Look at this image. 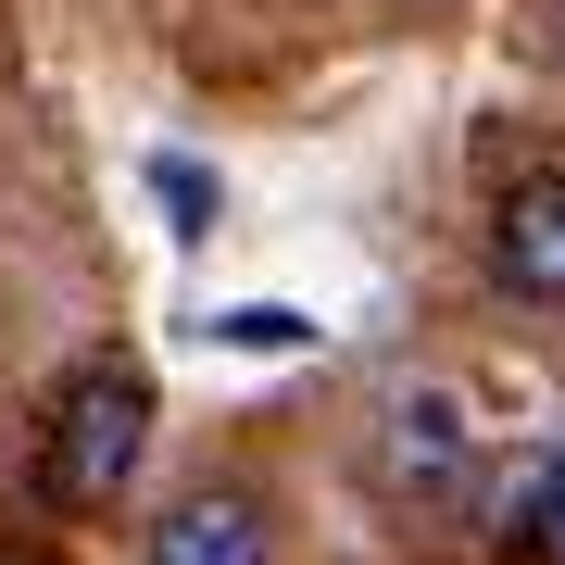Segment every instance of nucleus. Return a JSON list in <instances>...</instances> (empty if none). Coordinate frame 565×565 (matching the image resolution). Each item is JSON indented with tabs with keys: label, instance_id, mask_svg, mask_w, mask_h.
<instances>
[{
	"label": "nucleus",
	"instance_id": "1",
	"mask_svg": "<svg viewBox=\"0 0 565 565\" xmlns=\"http://www.w3.org/2000/svg\"><path fill=\"white\" fill-rule=\"evenodd\" d=\"M151 452V377L139 364H76L51 390V427H39V490L63 515H102Z\"/></svg>",
	"mask_w": 565,
	"mask_h": 565
},
{
	"label": "nucleus",
	"instance_id": "2",
	"mask_svg": "<svg viewBox=\"0 0 565 565\" xmlns=\"http://www.w3.org/2000/svg\"><path fill=\"white\" fill-rule=\"evenodd\" d=\"M490 277H503L515 302L565 315V177L503 189V214H490Z\"/></svg>",
	"mask_w": 565,
	"mask_h": 565
},
{
	"label": "nucleus",
	"instance_id": "3",
	"mask_svg": "<svg viewBox=\"0 0 565 565\" xmlns=\"http://www.w3.org/2000/svg\"><path fill=\"white\" fill-rule=\"evenodd\" d=\"M151 565H277V527H264L252 490H189L151 527Z\"/></svg>",
	"mask_w": 565,
	"mask_h": 565
},
{
	"label": "nucleus",
	"instance_id": "4",
	"mask_svg": "<svg viewBox=\"0 0 565 565\" xmlns=\"http://www.w3.org/2000/svg\"><path fill=\"white\" fill-rule=\"evenodd\" d=\"M377 478H390V490H452V478H465V415L440 403V390H427V403H390Z\"/></svg>",
	"mask_w": 565,
	"mask_h": 565
},
{
	"label": "nucleus",
	"instance_id": "5",
	"mask_svg": "<svg viewBox=\"0 0 565 565\" xmlns=\"http://www.w3.org/2000/svg\"><path fill=\"white\" fill-rule=\"evenodd\" d=\"M515 541H527V565H565V452L541 465V490H527V515H515Z\"/></svg>",
	"mask_w": 565,
	"mask_h": 565
}]
</instances>
